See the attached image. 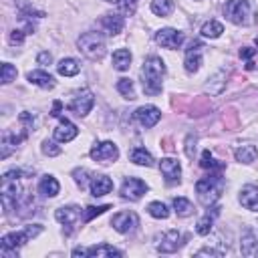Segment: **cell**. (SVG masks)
Wrapping results in <instances>:
<instances>
[{
  "label": "cell",
  "mask_w": 258,
  "mask_h": 258,
  "mask_svg": "<svg viewBox=\"0 0 258 258\" xmlns=\"http://www.w3.org/2000/svg\"><path fill=\"white\" fill-rule=\"evenodd\" d=\"M222 191H224V177H222L220 171H216V173L210 171V175H206V177H202V179L196 181L198 200H200V204L206 206V208L214 206V204L220 200Z\"/></svg>",
  "instance_id": "3957f363"
},
{
  "label": "cell",
  "mask_w": 258,
  "mask_h": 258,
  "mask_svg": "<svg viewBox=\"0 0 258 258\" xmlns=\"http://www.w3.org/2000/svg\"><path fill=\"white\" fill-rule=\"evenodd\" d=\"M58 189H60V185H58V181H56V177L54 175H42L40 179H38V194L40 196H44V198H54L56 194H58Z\"/></svg>",
  "instance_id": "cb8c5ba5"
},
{
  "label": "cell",
  "mask_w": 258,
  "mask_h": 258,
  "mask_svg": "<svg viewBox=\"0 0 258 258\" xmlns=\"http://www.w3.org/2000/svg\"><path fill=\"white\" fill-rule=\"evenodd\" d=\"M240 252L244 256H258V232L248 230L240 240Z\"/></svg>",
  "instance_id": "603a6c76"
},
{
  "label": "cell",
  "mask_w": 258,
  "mask_h": 258,
  "mask_svg": "<svg viewBox=\"0 0 258 258\" xmlns=\"http://www.w3.org/2000/svg\"><path fill=\"white\" fill-rule=\"evenodd\" d=\"M181 244H183L181 232L169 230V232H165V234L159 238V242H157V252H161V254H171V252H175Z\"/></svg>",
  "instance_id": "9a60e30c"
},
{
  "label": "cell",
  "mask_w": 258,
  "mask_h": 258,
  "mask_svg": "<svg viewBox=\"0 0 258 258\" xmlns=\"http://www.w3.org/2000/svg\"><path fill=\"white\" fill-rule=\"evenodd\" d=\"M24 34H28V32H26V30H18V28L12 30V32H10V42H12V44H20V42L24 40Z\"/></svg>",
  "instance_id": "7bdbcfd3"
},
{
  "label": "cell",
  "mask_w": 258,
  "mask_h": 258,
  "mask_svg": "<svg viewBox=\"0 0 258 258\" xmlns=\"http://www.w3.org/2000/svg\"><path fill=\"white\" fill-rule=\"evenodd\" d=\"M147 212H149V216H153L157 220H165L169 216V210H167V206L163 202H151L147 206Z\"/></svg>",
  "instance_id": "e575fe53"
},
{
  "label": "cell",
  "mask_w": 258,
  "mask_h": 258,
  "mask_svg": "<svg viewBox=\"0 0 258 258\" xmlns=\"http://www.w3.org/2000/svg\"><path fill=\"white\" fill-rule=\"evenodd\" d=\"M218 214H220V208H218V206H210L208 212L198 220L196 232H198L200 236L210 234V232H212V226H214V222H216V218H218Z\"/></svg>",
  "instance_id": "7402d4cb"
},
{
  "label": "cell",
  "mask_w": 258,
  "mask_h": 258,
  "mask_svg": "<svg viewBox=\"0 0 258 258\" xmlns=\"http://www.w3.org/2000/svg\"><path fill=\"white\" fill-rule=\"evenodd\" d=\"M56 71H58V75H62V77H75L79 71H81V62L77 60V58H62V60H58V64H56Z\"/></svg>",
  "instance_id": "4316f807"
},
{
  "label": "cell",
  "mask_w": 258,
  "mask_h": 258,
  "mask_svg": "<svg viewBox=\"0 0 258 258\" xmlns=\"http://www.w3.org/2000/svg\"><path fill=\"white\" fill-rule=\"evenodd\" d=\"M113 67L117 71H127L131 67V52L127 48H117L113 52Z\"/></svg>",
  "instance_id": "83f0119b"
},
{
  "label": "cell",
  "mask_w": 258,
  "mask_h": 258,
  "mask_svg": "<svg viewBox=\"0 0 258 258\" xmlns=\"http://www.w3.org/2000/svg\"><path fill=\"white\" fill-rule=\"evenodd\" d=\"M107 2H119V0H107Z\"/></svg>",
  "instance_id": "c3c4849f"
},
{
  "label": "cell",
  "mask_w": 258,
  "mask_h": 258,
  "mask_svg": "<svg viewBox=\"0 0 258 258\" xmlns=\"http://www.w3.org/2000/svg\"><path fill=\"white\" fill-rule=\"evenodd\" d=\"M173 10V0H151V12L157 16H167Z\"/></svg>",
  "instance_id": "836d02e7"
},
{
  "label": "cell",
  "mask_w": 258,
  "mask_h": 258,
  "mask_svg": "<svg viewBox=\"0 0 258 258\" xmlns=\"http://www.w3.org/2000/svg\"><path fill=\"white\" fill-rule=\"evenodd\" d=\"M234 155H236V159H238L240 163H252V161H256L258 151H256L254 145H242V147L236 149Z\"/></svg>",
  "instance_id": "f546056e"
},
{
  "label": "cell",
  "mask_w": 258,
  "mask_h": 258,
  "mask_svg": "<svg viewBox=\"0 0 258 258\" xmlns=\"http://www.w3.org/2000/svg\"><path fill=\"white\" fill-rule=\"evenodd\" d=\"M87 175H89L87 169H75V171H73V177H75V181H77L81 187L87 185Z\"/></svg>",
  "instance_id": "ab89813d"
},
{
  "label": "cell",
  "mask_w": 258,
  "mask_h": 258,
  "mask_svg": "<svg viewBox=\"0 0 258 258\" xmlns=\"http://www.w3.org/2000/svg\"><path fill=\"white\" fill-rule=\"evenodd\" d=\"M20 175H26L22 169H10L2 175L0 183V198H2V208L8 214L10 210H16L22 206V185H20Z\"/></svg>",
  "instance_id": "6da1fadb"
},
{
  "label": "cell",
  "mask_w": 258,
  "mask_h": 258,
  "mask_svg": "<svg viewBox=\"0 0 258 258\" xmlns=\"http://www.w3.org/2000/svg\"><path fill=\"white\" fill-rule=\"evenodd\" d=\"M91 157L95 161H101V163H111L119 157V149L113 141H101V143H95L91 147Z\"/></svg>",
  "instance_id": "ba28073f"
},
{
  "label": "cell",
  "mask_w": 258,
  "mask_h": 258,
  "mask_svg": "<svg viewBox=\"0 0 258 258\" xmlns=\"http://www.w3.org/2000/svg\"><path fill=\"white\" fill-rule=\"evenodd\" d=\"M254 54H256V48H252V46H246V48L240 50V56L246 58V69H254L252 62H250V56H254Z\"/></svg>",
  "instance_id": "60d3db41"
},
{
  "label": "cell",
  "mask_w": 258,
  "mask_h": 258,
  "mask_svg": "<svg viewBox=\"0 0 258 258\" xmlns=\"http://www.w3.org/2000/svg\"><path fill=\"white\" fill-rule=\"evenodd\" d=\"M36 60H38V64H50V62H52V54L44 50V52H40V54L36 56Z\"/></svg>",
  "instance_id": "f6af8a7d"
},
{
  "label": "cell",
  "mask_w": 258,
  "mask_h": 258,
  "mask_svg": "<svg viewBox=\"0 0 258 258\" xmlns=\"http://www.w3.org/2000/svg\"><path fill=\"white\" fill-rule=\"evenodd\" d=\"M117 91H119L125 99H129V101L135 99V89H133V81H131V79H119V81H117Z\"/></svg>",
  "instance_id": "d590c367"
},
{
  "label": "cell",
  "mask_w": 258,
  "mask_h": 258,
  "mask_svg": "<svg viewBox=\"0 0 258 258\" xmlns=\"http://www.w3.org/2000/svg\"><path fill=\"white\" fill-rule=\"evenodd\" d=\"M224 14L234 24H250L252 22V6L248 0H228L224 4Z\"/></svg>",
  "instance_id": "8992f818"
},
{
  "label": "cell",
  "mask_w": 258,
  "mask_h": 258,
  "mask_svg": "<svg viewBox=\"0 0 258 258\" xmlns=\"http://www.w3.org/2000/svg\"><path fill=\"white\" fill-rule=\"evenodd\" d=\"M28 131H30V127H24V129L16 135L14 131L6 129V131L2 133V157H8V155H10V151H12V149H16V147H18V143H20V141H24V139L28 137Z\"/></svg>",
  "instance_id": "e0dca14e"
},
{
  "label": "cell",
  "mask_w": 258,
  "mask_h": 258,
  "mask_svg": "<svg viewBox=\"0 0 258 258\" xmlns=\"http://www.w3.org/2000/svg\"><path fill=\"white\" fill-rule=\"evenodd\" d=\"M171 206H173L175 214H177V216H181V218H185V216H191V214H194V206H191V202H189V200H185V198H173Z\"/></svg>",
  "instance_id": "1f68e13d"
},
{
  "label": "cell",
  "mask_w": 258,
  "mask_h": 258,
  "mask_svg": "<svg viewBox=\"0 0 258 258\" xmlns=\"http://www.w3.org/2000/svg\"><path fill=\"white\" fill-rule=\"evenodd\" d=\"M145 191H147V183L139 177H125L121 183V198L125 200L137 202Z\"/></svg>",
  "instance_id": "9c48e42d"
},
{
  "label": "cell",
  "mask_w": 258,
  "mask_h": 258,
  "mask_svg": "<svg viewBox=\"0 0 258 258\" xmlns=\"http://www.w3.org/2000/svg\"><path fill=\"white\" fill-rule=\"evenodd\" d=\"M77 46L91 60H101L105 56V40L101 32H83L77 38Z\"/></svg>",
  "instance_id": "5b68a950"
},
{
  "label": "cell",
  "mask_w": 258,
  "mask_h": 258,
  "mask_svg": "<svg viewBox=\"0 0 258 258\" xmlns=\"http://www.w3.org/2000/svg\"><path fill=\"white\" fill-rule=\"evenodd\" d=\"M196 137L194 135H187V139H185V143H187V147H185V153H187V157H194V151H196V143L191 145V141H194Z\"/></svg>",
  "instance_id": "bcb514c9"
},
{
  "label": "cell",
  "mask_w": 258,
  "mask_h": 258,
  "mask_svg": "<svg viewBox=\"0 0 258 258\" xmlns=\"http://www.w3.org/2000/svg\"><path fill=\"white\" fill-rule=\"evenodd\" d=\"M155 42L163 48L173 50V48H179L183 44V34L175 28H161L155 32Z\"/></svg>",
  "instance_id": "8fae6325"
},
{
  "label": "cell",
  "mask_w": 258,
  "mask_h": 258,
  "mask_svg": "<svg viewBox=\"0 0 258 258\" xmlns=\"http://www.w3.org/2000/svg\"><path fill=\"white\" fill-rule=\"evenodd\" d=\"M202 54H204V44H202L200 40H194V42L187 46V50H185V60H183L187 73H196V71L200 69V64H202Z\"/></svg>",
  "instance_id": "2e32d148"
},
{
  "label": "cell",
  "mask_w": 258,
  "mask_h": 258,
  "mask_svg": "<svg viewBox=\"0 0 258 258\" xmlns=\"http://www.w3.org/2000/svg\"><path fill=\"white\" fill-rule=\"evenodd\" d=\"M240 204L250 212H258V185H244L240 189Z\"/></svg>",
  "instance_id": "44dd1931"
},
{
  "label": "cell",
  "mask_w": 258,
  "mask_h": 258,
  "mask_svg": "<svg viewBox=\"0 0 258 258\" xmlns=\"http://www.w3.org/2000/svg\"><path fill=\"white\" fill-rule=\"evenodd\" d=\"M222 256L224 252H220V250H214V248H202V250H198L196 252V256Z\"/></svg>",
  "instance_id": "ee69618b"
},
{
  "label": "cell",
  "mask_w": 258,
  "mask_h": 258,
  "mask_svg": "<svg viewBox=\"0 0 258 258\" xmlns=\"http://www.w3.org/2000/svg\"><path fill=\"white\" fill-rule=\"evenodd\" d=\"M119 4H121V10L129 16V14H133L135 12V6H137V0H119Z\"/></svg>",
  "instance_id": "b9f144b4"
},
{
  "label": "cell",
  "mask_w": 258,
  "mask_h": 258,
  "mask_svg": "<svg viewBox=\"0 0 258 258\" xmlns=\"http://www.w3.org/2000/svg\"><path fill=\"white\" fill-rule=\"evenodd\" d=\"M123 24H125V20L121 14H105L101 18V26L107 34H119L123 30Z\"/></svg>",
  "instance_id": "d4e9b609"
},
{
  "label": "cell",
  "mask_w": 258,
  "mask_h": 258,
  "mask_svg": "<svg viewBox=\"0 0 258 258\" xmlns=\"http://www.w3.org/2000/svg\"><path fill=\"white\" fill-rule=\"evenodd\" d=\"M107 210H111L109 204H105V206H89V208H85V212H83V222H91L93 218L105 214Z\"/></svg>",
  "instance_id": "8d00e7d4"
},
{
  "label": "cell",
  "mask_w": 258,
  "mask_h": 258,
  "mask_svg": "<svg viewBox=\"0 0 258 258\" xmlns=\"http://www.w3.org/2000/svg\"><path fill=\"white\" fill-rule=\"evenodd\" d=\"M131 161L137 163V165L151 167V165H153V155H151L145 147H135V149L131 151Z\"/></svg>",
  "instance_id": "f1b7e54d"
},
{
  "label": "cell",
  "mask_w": 258,
  "mask_h": 258,
  "mask_svg": "<svg viewBox=\"0 0 258 258\" xmlns=\"http://www.w3.org/2000/svg\"><path fill=\"white\" fill-rule=\"evenodd\" d=\"M93 105H95V95H93L89 89H81V91L75 93V97L71 99L69 111H73V113L79 115V117H85V115H89V111L93 109Z\"/></svg>",
  "instance_id": "52a82bcc"
},
{
  "label": "cell",
  "mask_w": 258,
  "mask_h": 258,
  "mask_svg": "<svg viewBox=\"0 0 258 258\" xmlns=\"http://www.w3.org/2000/svg\"><path fill=\"white\" fill-rule=\"evenodd\" d=\"M73 256H97V258H111V256H123L121 250L109 246V244H97V246H89V248H75L71 252Z\"/></svg>",
  "instance_id": "7c38bea8"
},
{
  "label": "cell",
  "mask_w": 258,
  "mask_h": 258,
  "mask_svg": "<svg viewBox=\"0 0 258 258\" xmlns=\"http://www.w3.org/2000/svg\"><path fill=\"white\" fill-rule=\"evenodd\" d=\"M42 153L44 155H50V157H54V155H58L60 153V147H56L54 145V141H42Z\"/></svg>",
  "instance_id": "f35d334b"
},
{
  "label": "cell",
  "mask_w": 258,
  "mask_h": 258,
  "mask_svg": "<svg viewBox=\"0 0 258 258\" xmlns=\"http://www.w3.org/2000/svg\"><path fill=\"white\" fill-rule=\"evenodd\" d=\"M202 36H206V38H218L222 32H224V26L218 22V20H210V22H206L204 26H202Z\"/></svg>",
  "instance_id": "d6a6232c"
},
{
  "label": "cell",
  "mask_w": 258,
  "mask_h": 258,
  "mask_svg": "<svg viewBox=\"0 0 258 258\" xmlns=\"http://www.w3.org/2000/svg\"><path fill=\"white\" fill-rule=\"evenodd\" d=\"M163 75H165V64L159 56L151 54L143 60L141 67V85L143 91L147 95H157L161 93V85H163Z\"/></svg>",
  "instance_id": "7a4b0ae2"
},
{
  "label": "cell",
  "mask_w": 258,
  "mask_h": 258,
  "mask_svg": "<svg viewBox=\"0 0 258 258\" xmlns=\"http://www.w3.org/2000/svg\"><path fill=\"white\" fill-rule=\"evenodd\" d=\"M14 79H16V67L10 62H2V83L8 85Z\"/></svg>",
  "instance_id": "74e56055"
},
{
  "label": "cell",
  "mask_w": 258,
  "mask_h": 258,
  "mask_svg": "<svg viewBox=\"0 0 258 258\" xmlns=\"http://www.w3.org/2000/svg\"><path fill=\"white\" fill-rule=\"evenodd\" d=\"M60 109H62V103H60V101H54L50 115H52V117H60Z\"/></svg>",
  "instance_id": "7dc6e473"
},
{
  "label": "cell",
  "mask_w": 258,
  "mask_h": 258,
  "mask_svg": "<svg viewBox=\"0 0 258 258\" xmlns=\"http://www.w3.org/2000/svg\"><path fill=\"white\" fill-rule=\"evenodd\" d=\"M77 133H79L77 125L71 123L69 119L60 117V121H58V125H56V129H54V139L60 141V143H69V141H73V139L77 137Z\"/></svg>",
  "instance_id": "d6986e66"
},
{
  "label": "cell",
  "mask_w": 258,
  "mask_h": 258,
  "mask_svg": "<svg viewBox=\"0 0 258 258\" xmlns=\"http://www.w3.org/2000/svg\"><path fill=\"white\" fill-rule=\"evenodd\" d=\"M81 214H83V210L79 208V206H62V208H58L56 212H54V218H56V222H60L67 230V234H71V230L75 228V224H77V220L81 218Z\"/></svg>",
  "instance_id": "4fadbf2b"
},
{
  "label": "cell",
  "mask_w": 258,
  "mask_h": 258,
  "mask_svg": "<svg viewBox=\"0 0 258 258\" xmlns=\"http://www.w3.org/2000/svg\"><path fill=\"white\" fill-rule=\"evenodd\" d=\"M28 83H32L40 89H52L54 87V77L46 71H30L28 73Z\"/></svg>",
  "instance_id": "484cf974"
},
{
  "label": "cell",
  "mask_w": 258,
  "mask_h": 258,
  "mask_svg": "<svg viewBox=\"0 0 258 258\" xmlns=\"http://www.w3.org/2000/svg\"><path fill=\"white\" fill-rule=\"evenodd\" d=\"M200 165L204 167V169H210V171H222L226 165L222 163V161H218L212 153H210V149H206L204 153H202V159H200Z\"/></svg>",
  "instance_id": "4dcf8cb0"
},
{
  "label": "cell",
  "mask_w": 258,
  "mask_h": 258,
  "mask_svg": "<svg viewBox=\"0 0 258 258\" xmlns=\"http://www.w3.org/2000/svg\"><path fill=\"white\" fill-rule=\"evenodd\" d=\"M42 232V226L40 224H30V226H24L22 230H18V232H8V234H4L2 238H0V254L2 256H8V254H18L16 250L20 248V246H24L30 238H34V236H38Z\"/></svg>",
  "instance_id": "277c9868"
},
{
  "label": "cell",
  "mask_w": 258,
  "mask_h": 258,
  "mask_svg": "<svg viewBox=\"0 0 258 258\" xmlns=\"http://www.w3.org/2000/svg\"><path fill=\"white\" fill-rule=\"evenodd\" d=\"M89 189H91V196L95 198H101V196H107L111 189H113V179L99 173V175H93L91 181H89Z\"/></svg>",
  "instance_id": "ffe728a7"
},
{
  "label": "cell",
  "mask_w": 258,
  "mask_h": 258,
  "mask_svg": "<svg viewBox=\"0 0 258 258\" xmlns=\"http://www.w3.org/2000/svg\"><path fill=\"white\" fill-rule=\"evenodd\" d=\"M111 226L119 232V234H129L139 226V218L135 212H119L111 218Z\"/></svg>",
  "instance_id": "30bf717a"
},
{
  "label": "cell",
  "mask_w": 258,
  "mask_h": 258,
  "mask_svg": "<svg viewBox=\"0 0 258 258\" xmlns=\"http://www.w3.org/2000/svg\"><path fill=\"white\" fill-rule=\"evenodd\" d=\"M135 119L143 125V127H153L159 119H161V111L157 109V107H153V105H145V107H139L137 111H135Z\"/></svg>",
  "instance_id": "ac0fdd59"
},
{
  "label": "cell",
  "mask_w": 258,
  "mask_h": 258,
  "mask_svg": "<svg viewBox=\"0 0 258 258\" xmlns=\"http://www.w3.org/2000/svg\"><path fill=\"white\" fill-rule=\"evenodd\" d=\"M159 171H161V175L165 177V181H167L169 185L181 181V165H179L177 159L163 157V159L159 161Z\"/></svg>",
  "instance_id": "5bb4252c"
}]
</instances>
